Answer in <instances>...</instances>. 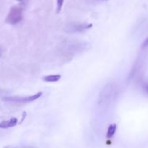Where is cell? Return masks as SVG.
I'll return each mask as SVG.
<instances>
[{
	"label": "cell",
	"instance_id": "obj_9",
	"mask_svg": "<svg viewBox=\"0 0 148 148\" xmlns=\"http://www.w3.org/2000/svg\"><path fill=\"white\" fill-rule=\"evenodd\" d=\"M1 55H2V50H1V47H0V56H1Z\"/></svg>",
	"mask_w": 148,
	"mask_h": 148
},
{
	"label": "cell",
	"instance_id": "obj_1",
	"mask_svg": "<svg viewBox=\"0 0 148 148\" xmlns=\"http://www.w3.org/2000/svg\"><path fill=\"white\" fill-rule=\"evenodd\" d=\"M43 95L42 92H38L37 93L28 96H7L3 98V101L9 103H30L38 99Z\"/></svg>",
	"mask_w": 148,
	"mask_h": 148
},
{
	"label": "cell",
	"instance_id": "obj_7",
	"mask_svg": "<svg viewBox=\"0 0 148 148\" xmlns=\"http://www.w3.org/2000/svg\"><path fill=\"white\" fill-rule=\"evenodd\" d=\"M64 0H56V12L59 13L62 10Z\"/></svg>",
	"mask_w": 148,
	"mask_h": 148
},
{
	"label": "cell",
	"instance_id": "obj_3",
	"mask_svg": "<svg viewBox=\"0 0 148 148\" xmlns=\"http://www.w3.org/2000/svg\"><path fill=\"white\" fill-rule=\"evenodd\" d=\"M92 27V24L90 23H80V24H71L66 27V32L69 33H79V32L85 31L88 29L91 28Z\"/></svg>",
	"mask_w": 148,
	"mask_h": 148
},
{
	"label": "cell",
	"instance_id": "obj_4",
	"mask_svg": "<svg viewBox=\"0 0 148 148\" xmlns=\"http://www.w3.org/2000/svg\"><path fill=\"white\" fill-rule=\"evenodd\" d=\"M17 119L12 118L9 120H5L0 122V128L1 129H8L11 127H14L17 125Z\"/></svg>",
	"mask_w": 148,
	"mask_h": 148
},
{
	"label": "cell",
	"instance_id": "obj_8",
	"mask_svg": "<svg viewBox=\"0 0 148 148\" xmlns=\"http://www.w3.org/2000/svg\"><path fill=\"white\" fill-rule=\"evenodd\" d=\"M148 46V37L145 40V41L143 42V45H142V47L144 48V47H146V46Z\"/></svg>",
	"mask_w": 148,
	"mask_h": 148
},
{
	"label": "cell",
	"instance_id": "obj_2",
	"mask_svg": "<svg viewBox=\"0 0 148 148\" xmlns=\"http://www.w3.org/2000/svg\"><path fill=\"white\" fill-rule=\"evenodd\" d=\"M23 19V9L19 6H14L10 9L5 22L10 25H16Z\"/></svg>",
	"mask_w": 148,
	"mask_h": 148
},
{
	"label": "cell",
	"instance_id": "obj_6",
	"mask_svg": "<svg viewBox=\"0 0 148 148\" xmlns=\"http://www.w3.org/2000/svg\"><path fill=\"white\" fill-rule=\"evenodd\" d=\"M116 130V124H111V125L109 126V127H108V131H107V138H111V137L114 135V134H115Z\"/></svg>",
	"mask_w": 148,
	"mask_h": 148
},
{
	"label": "cell",
	"instance_id": "obj_5",
	"mask_svg": "<svg viewBox=\"0 0 148 148\" xmlns=\"http://www.w3.org/2000/svg\"><path fill=\"white\" fill-rule=\"evenodd\" d=\"M62 76L60 75H50L45 76L43 77V81L48 82H55L59 81L61 79Z\"/></svg>",
	"mask_w": 148,
	"mask_h": 148
}]
</instances>
